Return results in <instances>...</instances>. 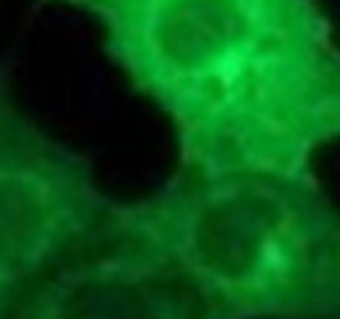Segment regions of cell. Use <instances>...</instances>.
<instances>
[{
	"label": "cell",
	"instance_id": "277c9868",
	"mask_svg": "<svg viewBox=\"0 0 340 319\" xmlns=\"http://www.w3.org/2000/svg\"><path fill=\"white\" fill-rule=\"evenodd\" d=\"M11 319H207L170 264L120 228L50 272Z\"/></svg>",
	"mask_w": 340,
	"mask_h": 319
},
{
	"label": "cell",
	"instance_id": "3957f363",
	"mask_svg": "<svg viewBox=\"0 0 340 319\" xmlns=\"http://www.w3.org/2000/svg\"><path fill=\"white\" fill-rule=\"evenodd\" d=\"M120 204L87 154L16 100L11 60L0 63V319H11L63 262L115 230Z\"/></svg>",
	"mask_w": 340,
	"mask_h": 319
},
{
	"label": "cell",
	"instance_id": "7a4b0ae2",
	"mask_svg": "<svg viewBox=\"0 0 340 319\" xmlns=\"http://www.w3.org/2000/svg\"><path fill=\"white\" fill-rule=\"evenodd\" d=\"M207 319H340V204L314 168H176L120 204Z\"/></svg>",
	"mask_w": 340,
	"mask_h": 319
},
{
	"label": "cell",
	"instance_id": "6da1fadb",
	"mask_svg": "<svg viewBox=\"0 0 340 319\" xmlns=\"http://www.w3.org/2000/svg\"><path fill=\"white\" fill-rule=\"evenodd\" d=\"M168 118L178 168L304 170L340 144V37L322 0H47Z\"/></svg>",
	"mask_w": 340,
	"mask_h": 319
}]
</instances>
